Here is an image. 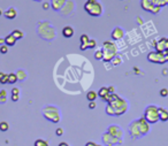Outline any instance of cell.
Segmentation results:
<instances>
[{
	"label": "cell",
	"mask_w": 168,
	"mask_h": 146,
	"mask_svg": "<svg viewBox=\"0 0 168 146\" xmlns=\"http://www.w3.org/2000/svg\"><path fill=\"white\" fill-rule=\"evenodd\" d=\"M107 104L112 107V109L114 112V116H121V115H123L128 111V107H129L128 101L126 99L119 97L115 93L111 94L109 100H108Z\"/></svg>",
	"instance_id": "cell-1"
},
{
	"label": "cell",
	"mask_w": 168,
	"mask_h": 146,
	"mask_svg": "<svg viewBox=\"0 0 168 146\" xmlns=\"http://www.w3.org/2000/svg\"><path fill=\"white\" fill-rule=\"evenodd\" d=\"M43 115L44 117L52 122V123H59L60 120H61V115H60V111L57 106L54 105H48V106H45L43 108Z\"/></svg>",
	"instance_id": "cell-2"
},
{
	"label": "cell",
	"mask_w": 168,
	"mask_h": 146,
	"mask_svg": "<svg viewBox=\"0 0 168 146\" xmlns=\"http://www.w3.org/2000/svg\"><path fill=\"white\" fill-rule=\"evenodd\" d=\"M101 51H102V54H104L102 60H104L105 62L112 61V59H113L115 55H117V47H116V45H115L113 41H111V40L104 41L102 47H101Z\"/></svg>",
	"instance_id": "cell-3"
},
{
	"label": "cell",
	"mask_w": 168,
	"mask_h": 146,
	"mask_svg": "<svg viewBox=\"0 0 168 146\" xmlns=\"http://www.w3.org/2000/svg\"><path fill=\"white\" fill-rule=\"evenodd\" d=\"M84 9L89 15L93 17H99L104 12L102 5L97 0H87L84 3Z\"/></svg>",
	"instance_id": "cell-4"
},
{
	"label": "cell",
	"mask_w": 168,
	"mask_h": 146,
	"mask_svg": "<svg viewBox=\"0 0 168 146\" xmlns=\"http://www.w3.org/2000/svg\"><path fill=\"white\" fill-rule=\"evenodd\" d=\"M144 119L150 124L157 123L159 121V107L156 105H149L144 111Z\"/></svg>",
	"instance_id": "cell-5"
},
{
	"label": "cell",
	"mask_w": 168,
	"mask_h": 146,
	"mask_svg": "<svg viewBox=\"0 0 168 146\" xmlns=\"http://www.w3.org/2000/svg\"><path fill=\"white\" fill-rule=\"evenodd\" d=\"M148 60L152 63H157V65H164L168 62V51L165 52H150L148 54Z\"/></svg>",
	"instance_id": "cell-6"
},
{
	"label": "cell",
	"mask_w": 168,
	"mask_h": 146,
	"mask_svg": "<svg viewBox=\"0 0 168 146\" xmlns=\"http://www.w3.org/2000/svg\"><path fill=\"white\" fill-rule=\"evenodd\" d=\"M101 139H102V144L105 146H114L116 144H122V139H119V138L109 135L107 131L105 134H102Z\"/></svg>",
	"instance_id": "cell-7"
},
{
	"label": "cell",
	"mask_w": 168,
	"mask_h": 146,
	"mask_svg": "<svg viewBox=\"0 0 168 146\" xmlns=\"http://www.w3.org/2000/svg\"><path fill=\"white\" fill-rule=\"evenodd\" d=\"M129 134L132 138L138 139L141 137H143L141 129H139V124H138V120H134L130 124H129Z\"/></svg>",
	"instance_id": "cell-8"
},
{
	"label": "cell",
	"mask_w": 168,
	"mask_h": 146,
	"mask_svg": "<svg viewBox=\"0 0 168 146\" xmlns=\"http://www.w3.org/2000/svg\"><path fill=\"white\" fill-rule=\"evenodd\" d=\"M107 132H108L109 135H112V136L119 138V139H122L123 131H122V129H121L119 126H116V124H112V126H109V127L107 128Z\"/></svg>",
	"instance_id": "cell-9"
},
{
	"label": "cell",
	"mask_w": 168,
	"mask_h": 146,
	"mask_svg": "<svg viewBox=\"0 0 168 146\" xmlns=\"http://www.w3.org/2000/svg\"><path fill=\"white\" fill-rule=\"evenodd\" d=\"M138 124H139V129H141V132L143 136H145L150 132V123L144 117L138 119Z\"/></svg>",
	"instance_id": "cell-10"
},
{
	"label": "cell",
	"mask_w": 168,
	"mask_h": 146,
	"mask_svg": "<svg viewBox=\"0 0 168 146\" xmlns=\"http://www.w3.org/2000/svg\"><path fill=\"white\" fill-rule=\"evenodd\" d=\"M111 37L114 40H120V39H122L124 37V30L121 26H115L111 32Z\"/></svg>",
	"instance_id": "cell-11"
},
{
	"label": "cell",
	"mask_w": 168,
	"mask_h": 146,
	"mask_svg": "<svg viewBox=\"0 0 168 146\" xmlns=\"http://www.w3.org/2000/svg\"><path fill=\"white\" fill-rule=\"evenodd\" d=\"M141 6L145 12L151 13L156 6V2H154V0H141Z\"/></svg>",
	"instance_id": "cell-12"
},
{
	"label": "cell",
	"mask_w": 168,
	"mask_h": 146,
	"mask_svg": "<svg viewBox=\"0 0 168 146\" xmlns=\"http://www.w3.org/2000/svg\"><path fill=\"white\" fill-rule=\"evenodd\" d=\"M98 97H100L104 101L108 103L109 97H111V93L108 92V89H107L106 86H102V88H100L99 91H98Z\"/></svg>",
	"instance_id": "cell-13"
},
{
	"label": "cell",
	"mask_w": 168,
	"mask_h": 146,
	"mask_svg": "<svg viewBox=\"0 0 168 146\" xmlns=\"http://www.w3.org/2000/svg\"><path fill=\"white\" fill-rule=\"evenodd\" d=\"M166 39H167L166 37H163L157 41V44L154 45L157 52H165L166 51Z\"/></svg>",
	"instance_id": "cell-14"
},
{
	"label": "cell",
	"mask_w": 168,
	"mask_h": 146,
	"mask_svg": "<svg viewBox=\"0 0 168 146\" xmlns=\"http://www.w3.org/2000/svg\"><path fill=\"white\" fill-rule=\"evenodd\" d=\"M5 17L8 18V20H14L16 16H17V10L14 8V7H9L5 13H3Z\"/></svg>",
	"instance_id": "cell-15"
},
{
	"label": "cell",
	"mask_w": 168,
	"mask_h": 146,
	"mask_svg": "<svg viewBox=\"0 0 168 146\" xmlns=\"http://www.w3.org/2000/svg\"><path fill=\"white\" fill-rule=\"evenodd\" d=\"M62 36L65 38H72L74 36V28L70 25H67L62 29Z\"/></svg>",
	"instance_id": "cell-16"
},
{
	"label": "cell",
	"mask_w": 168,
	"mask_h": 146,
	"mask_svg": "<svg viewBox=\"0 0 168 146\" xmlns=\"http://www.w3.org/2000/svg\"><path fill=\"white\" fill-rule=\"evenodd\" d=\"M66 1L67 0H52L51 1V6H52V8L54 10H60L64 7V5L66 3Z\"/></svg>",
	"instance_id": "cell-17"
},
{
	"label": "cell",
	"mask_w": 168,
	"mask_h": 146,
	"mask_svg": "<svg viewBox=\"0 0 168 146\" xmlns=\"http://www.w3.org/2000/svg\"><path fill=\"white\" fill-rule=\"evenodd\" d=\"M89 40H90V38H89L87 35H84L83 33V35L81 36V38H80V41H81V46H80V48H81V51H85V50H87Z\"/></svg>",
	"instance_id": "cell-18"
},
{
	"label": "cell",
	"mask_w": 168,
	"mask_h": 146,
	"mask_svg": "<svg viewBox=\"0 0 168 146\" xmlns=\"http://www.w3.org/2000/svg\"><path fill=\"white\" fill-rule=\"evenodd\" d=\"M159 120L163 122H167L168 121V111L166 108L159 107Z\"/></svg>",
	"instance_id": "cell-19"
},
{
	"label": "cell",
	"mask_w": 168,
	"mask_h": 146,
	"mask_svg": "<svg viewBox=\"0 0 168 146\" xmlns=\"http://www.w3.org/2000/svg\"><path fill=\"white\" fill-rule=\"evenodd\" d=\"M15 44H16V38L12 33H9L8 36L5 37V45H7L9 47V46H14Z\"/></svg>",
	"instance_id": "cell-20"
},
{
	"label": "cell",
	"mask_w": 168,
	"mask_h": 146,
	"mask_svg": "<svg viewBox=\"0 0 168 146\" xmlns=\"http://www.w3.org/2000/svg\"><path fill=\"white\" fill-rule=\"evenodd\" d=\"M15 74H16V76H17V81L20 79V82H21V81H24V79L27 78V76H28L27 73H25L23 69H18Z\"/></svg>",
	"instance_id": "cell-21"
},
{
	"label": "cell",
	"mask_w": 168,
	"mask_h": 146,
	"mask_svg": "<svg viewBox=\"0 0 168 146\" xmlns=\"http://www.w3.org/2000/svg\"><path fill=\"white\" fill-rule=\"evenodd\" d=\"M97 97H98V93H97L96 91H89V92L86 93V99H87L89 101H94V100L97 99Z\"/></svg>",
	"instance_id": "cell-22"
},
{
	"label": "cell",
	"mask_w": 168,
	"mask_h": 146,
	"mask_svg": "<svg viewBox=\"0 0 168 146\" xmlns=\"http://www.w3.org/2000/svg\"><path fill=\"white\" fill-rule=\"evenodd\" d=\"M12 35H13V36L16 38V40H17V39H22V38L24 37V33H23V31H21V30H17V29H16V30H14V31L12 32Z\"/></svg>",
	"instance_id": "cell-23"
},
{
	"label": "cell",
	"mask_w": 168,
	"mask_h": 146,
	"mask_svg": "<svg viewBox=\"0 0 168 146\" xmlns=\"http://www.w3.org/2000/svg\"><path fill=\"white\" fill-rule=\"evenodd\" d=\"M16 82H17V76H16V74H15V73L8 74V83H9V84H14V83H16Z\"/></svg>",
	"instance_id": "cell-24"
},
{
	"label": "cell",
	"mask_w": 168,
	"mask_h": 146,
	"mask_svg": "<svg viewBox=\"0 0 168 146\" xmlns=\"http://www.w3.org/2000/svg\"><path fill=\"white\" fill-rule=\"evenodd\" d=\"M0 83L1 84H7L8 83V74L0 71Z\"/></svg>",
	"instance_id": "cell-25"
},
{
	"label": "cell",
	"mask_w": 168,
	"mask_h": 146,
	"mask_svg": "<svg viewBox=\"0 0 168 146\" xmlns=\"http://www.w3.org/2000/svg\"><path fill=\"white\" fill-rule=\"evenodd\" d=\"M7 101V92L6 90H0V104H5Z\"/></svg>",
	"instance_id": "cell-26"
},
{
	"label": "cell",
	"mask_w": 168,
	"mask_h": 146,
	"mask_svg": "<svg viewBox=\"0 0 168 146\" xmlns=\"http://www.w3.org/2000/svg\"><path fill=\"white\" fill-rule=\"evenodd\" d=\"M120 63H122V59H121L119 55H115V56L112 59V65H113V66H119Z\"/></svg>",
	"instance_id": "cell-27"
},
{
	"label": "cell",
	"mask_w": 168,
	"mask_h": 146,
	"mask_svg": "<svg viewBox=\"0 0 168 146\" xmlns=\"http://www.w3.org/2000/svg\"><path fill=\"white\" fill-rule=\"evenodd\" d=\"M33 146H50V145H48V143H47L46 141H44V139H37V141H35Z\"/></svg>",
	"instance_id": "cell-28"
},
{
	"label": "cell",
	"mask_w": 168,
	"mask_h": 146,
	"mask_svg": "<svg viewBox=\"0 0 168 146\" xmlns=\"http://www.w3.org/2000/svg\"><path fill=\"white\" fill-rule=\"evenodd\" d=\"M8 129H9V124L7 122H5V121L0 122V131H7Z\"/></svg>",
	"instance_id": "cell-29"
},
{
	"label": "cell",
	"mask_w": 168,
	"mask_h": 146,
	"mask_svg": "<svg viewBox=\"0 0 168 146\" xmlns=\"http://www.w3.org/2000/svg\"><path fill=\"white\" fill-rule=\"evenodd\" d=\"M102 58H104L102 51H101V50H98V51L94 53V59H96V60H102Z\"/></svg>",
	"instance_id": "cell-30"
},
{
	"label": "cell",
	"mask_w": 168,
	"mask_h": 146,
	"mask_svg": "<svg viewBox=\"0 0 168 146\" xmlns=\"http://www.w3.org/2000/svg\"><path fill=\"white\" fill-rule=\"evenodd\" d=\"M154 2H156V6H160V7L168 5V0H154Z\"/></svg>",
	"instance_id": "cell-31"
},
{
	"label": "cell",
	"mask_w": 168,
	"mask_h": 146,
	"mask_svg": "<svg viewBox=\"0 0 168 146\" xmlns=\"http://www.w3.org/2000/svg\"><path fill=\"white\" fill-rule=\"evenodd\" d=\"M96 46H97V41L94 39H90L87 44V48H94Z\"/></svg>",
	"instance_id": "cell-32"
},
{
	"label": "cell",
	"mask_w": 168,
	"mask_h": 146,
	"mask_svg": "<svg viewBox=\"0 0 168 146\" xmlns=\"http://www.w3.org/2000/svg\"><path fill=\"white\" fill-rule=\"evenodd\" d=\"M106 114L107 115H111V116H114V112H113V109H112V107L107 104V106H106Z\"/></svg>",
	"instance_id": "cell-33"
},
{
	"label": "cell",
	"mask_w": 168,
	"mask_h": 146,
	"mask_svg": "<svg viewBox=\"0 0 168 146\" xmlns=\"http://www.w3.org/2000/svg\"><path fill=\"white\" fill-rule=\"evenodd\" d=\"M7 52H8V46L5 45V44L3 45H0V53L1 54H6Z\"/></svg>",
	"instance_id": "cell-34"
},
{
	"label": "cell",
	"mask_w": 168,
	"mask_h": 146,
	"mask_svg": "<svg viewBox=\"0 0 168 146\" xmlns=\"http://www.w3.org/2000/svg\"><path fill=\"white\" fill-rule=\"evenodd\" d=\"M160 96H161V97H164V98H165V97H167L168 96V89H166V88L161 89V90H160Z\"/></svg>",
	"instance_id": "cell-35"
},
{
	"label": "cell",
	"mask_w": 168,
	"mask_h": 146,
	"mask_svg": "<svg viewBox=\"0 0 168 146\" xmlns=\"http://www.w3.org/2000/svg\"><path fill=\"white\" fill-rule=\"evenodd\" d=\"M160 10H161V7L160 6H154V8H153V10L151 13L152 14H158V13H160Z\"/></svg>",
	"instance_id": "cell-36"
},
{
	"label": "cell",
	"mask_w": 168,
	"mask_h": 146,
	"mask_svg": "<svg viewBox=\"0 0 168 146\" xmlns=\"http://www.w3.org/2000/svg\"><path fill=\"white\" fill-rule=\"evenodd\" d=\"M20 96V89H17V88H14L13 90H12V96Z\"/></svg>",
	"instance_id": "cell-37"
},
{
	"label": "cell",
	"mask_w": 168,
	"mask_h": 146,
	"mask_svg": "<svg viewBox=\"0 0 168 146\" xmlns=\"http://www.w3.org/2000/svg\"><path fill=\"white\" fill-rule=\"evenodd\" d=\"M96 106H97L96 101H90V103H89V108H90V109H94Z\"/></svg>",
	"instance_id": "cell-38"
},
{
	"label": "cell",
	"mask_w": 168,
	"mask_h": 146,
	"mask_svg": "<svg viewBox=\"0 0 168 146\" xmlns=\"http://www.w3.org/2000/svg\"><path fill=\"white\" fill-rule=\"evenodd\" d=\"M85 146H102L100 145V144H98V143H94V142H87Z\"/></svg>",
	"instance_id": "cell-39"
},
{
	"label": "cell",
	"mask_w": 168,
	"mask_h": 146,
	"mask_svg": "<svg viewBox=\"0 0 168 146\" xmlns=\"http://www.w3.org/2000/svg\"><path fill=\"white\" fill-rule=\"evenodd\" d=\"M107 89H108V92L111 93V94H113V93H115V88L112 85V86H107Z\"/></svg>",
	"instance_id": "cell-40"
},
{
	"label": "cell",
	"mask_w": 168,
	"mask_h": 146,
	"mask_svg": "<svg viewBox=\"0 0 168 146\" xmlns=\"http://www.w3.org/2000/svg\"><path fill=\"white\" fill-rule=\"evenodd\" d=\"M55 134H57V136H62V134H64V130H62L61 128H58V129L55 130Z\"/></svg>",
	"instance_id": "cell-41"
},
{
	"label": "cell",
	"mask_w": 168,
	"mask_h": 146,
	"mask_svg": "<svg viewBox=\"0 0 168 146\" xmlns=\"http://www.w3.org/2000/svg\"><path fill=\"white\" fill-rule=\"evenodd\" d=\"M50 6H51V5H50L48 2H44V3H43V8H44V9H48Z\"/></svg>",
	"instance_id": "cell-42"
},
{
	"label": "cell",
	"mask_w": 168,
	"mask_h": 146,
	"mask_svg": "<svg viewBox=\"0 0 168 146\" xmlns=\"http://www.w3.org/2000/svg\"><path fill=\"white\" fill-rule=\"evenodd\" d=\"M18 99H20V96H14V94L12 96V100L13 101H17Z\"/></svg>",
	"instance_id": "cell-43"
},
{
	"label": "cell",
	"mask_w": 168,
	"mask_h": 146,
	"mask_svg": "<svg viewBox=\"0 0 168 146\" xmlns=\"http://www.w3.org/2000/svg\"><path fill=\"white\" fill-rule=\"evenodd\" d=\"M137 23H138V24H143V23H144V21H143V20L138 16V17H137Z\"/></svg>",
	"instance_id": "cell-44"
},
{
	"label": "cell",
	"mask_w": 168,
	"mask_h": 146,
	"mask_svg": "<svg viewBox=\"0 0 168 146\" xmlns=\"http://www.w3.org/2000/svg\"><path fill=\"white\" fill-rule=\"evenodd\" d=\"M58 146H69V144H68V143H66V142H61V143H60Z\"/></svg>",
	"instance_id": "cell-45"
},
{
	"label": "cell",
	"mask_w": 168,
	"mask_h": 146,
	"mask_svg": "<svg viewBox=\"0 0 168 146\" xmlns=\"http://www.w3.org/2000/svg\"><path fill=\"white\" fill-rule=\"evenodd\" d=\"M167 74H168V69H164V70H163V75H164V76H166Z\"/></svg>",
	"instance_id": "cell-46"
},
{
	"label": "cell",
	"mask_w": 168,
	"mask_h": 146,
	"mask_svg": "<svg viewBox=\"0 0 168 146\" xmlns=\"http://www.w3.org/2000/svg\"><path fill=\"white\" fill-rule=\"evenodd\" d=\"M134 70H135V71H137L136 74H139V73H141V70H138V68H137V67H135V68H134Z\"/></svg>",
	"instance_id": "cell-47"
},
{
	"label": "cell",
	"mask_w": 168,
	"mask_h": 146,
	"mask_svg": "<svg viewBox=\"0 0 168 146\" xmlns=\"http://www.w3.org/2000/svg\"><path fill=\"white\" fill-rule=\"evenodd\" d=\"M166 51H168V38L166 39Z\"/></svg>",
	"instance_id": "cell-48"
},
{
	"label": "cell",
	"mask_w": 168,
	"mask_h": 146,
	"mask_svg": "<svg viewBox=\"0 0 168 146\" xmlns=\"http://www.w3.org/2000/svg\"><path fill=\"white\" fill-rule=\"evenodd\" d=\"M2 14H3V12H2V9H1V8H0V16H1V15H2Z\"/></svg>",
	"instance_id": "cell-49"
},
{
	"label": "cell",
	"mask_w": 168,
	"mask_h": 146,
	"mask_svg": "<svg viewBox=\"0 0 168 146\" xmlns=\"http://www.w3.org/2000/svg\"><path fill=\"white\" fill-rule=\"evenodd\" d=\"M33 1H43V0H33Z\"/></svg>",
	"instance_id": "cell-50"
}]
</instances>
